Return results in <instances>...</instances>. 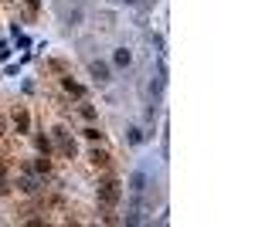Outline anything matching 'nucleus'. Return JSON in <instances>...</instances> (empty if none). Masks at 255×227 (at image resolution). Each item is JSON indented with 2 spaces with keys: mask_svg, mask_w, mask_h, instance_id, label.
I'll return each instance as SVG.
<instances>
[{
  "mask_svg": "<svg viewBox=\"0 0 255 227\" xmlns=\"http://www.w3.org/2000/svg\"><path fill=\"white\" fill-rule=\"evenodd\" d=\"M99 204H102V207H119V200H123V183H119V180H102V183H99Z\"/></svg>",
  "mask_w": 255,
  "mask_h": 227,
  "instance_id": "obj_1",
  "label": "nucleus"
},
{
  "mask_svg": "<svg viewBox=\"0 0 255 227\" xmlns=\"http://www.w3.org/2000/svg\"><path fill=\"white\" fill-rule=\"evenodd\" d=\"M89 75H92L96 85H109L113 81V65L102 61V58H89Z\"/></svg>",
  "mask_w": 255,
  "mask_h": 227,
  "instance_id": "obj_2",
  "label": "nucleus"
},
{
  "mask_svg": "<svg viewBox=\"0 0 255 227\" xmlns=\"http://www.w3.org/2000/svg\"><path fill=\"white\" fill-rule=\"evenodd\" d=\"M126 190L143 197V193L150 190V176H146V170H133V173H129V183H126Z\"/></svg>",
  "mask_w": 255,
  "mask_h": 227,
  "instance_id": "obj_3",
  "label": "nucleus"
},
{
  "mask_svg": "<svg viewBox=\"0 0 255 227\" xmlns=\"http://www.w3.org/2000/svg\"><path fill=\"white\" fill-rule=\"evenodd\" d=\"M10 122H14V129H17V136H27V133H31V112H27L24 105H17V109H14V115H10Z\"/></svg>",
  "mask_w": 255,
  "mask_h": 227,
  "instance_id": "obj_4",
  "label": "nucleus"
},
{
  "mask_svg": "<svg viewBox=\"0 0 255 227\" xmlns=\"http://www.w3.org/2000/svg\"><path fill=\"white\" fill-rule=\"evenodd\" d=\"M163 81H167V75H153V78H146V85H143V92H146V98H150V102H157L160 98V92H163Z\"/></svg>",
  "mask_w": 255,
  "mask_h": 227,
  "instance_id": "obj_5",
  "label": "nucleus"
},
{
  "mask_svg": "<svg viewBox=\"0 0 255 227\" xmlns=\"http://www.w3.org/2000/svg\"><path fill=\"white\" fill-rule=\"evenodd\" d=\"M133 65V51L129 48H116L113 51V68H129Z\"/></svg>",
  "mask_w": 255,
  "mask_h": 227,
  "instance_id": "obj_6",
  "label": "nucleus"
},
{
  "mask_svg": "<svg viewBox=\"0 0 255 227\" xmlns=\"http://www.w3.org/2000/svg\"><path fill=\"white\" fill-rule=\"evenodd\" d=\"M17 190H20V193H38V190H41V183L34 180V176H31V173H24V176L17 180Z\"/></svg>",
  "mask_w": 255,
  "mask_h": 227,
  "instance_id": "obj_7",
  "label": "nucleus"
},
{
  "mask_svg": "<svg viewBox=\"0 0 255 227\" xmlns=\"http://www.w3.org/2000/svg\"><path fill=\"white\" fill-rule=\"evenodd\" d=\"M109 159H113V156L106 150H89V163H92V166H109Z\"/></svg>",
  "mask_w": 255,
  "mask_h": 227,
  "instance_id": "obj_8",
  "label": "nucleus"
},
{
  "mask_svg": "<svg viewBox=\"0 0 255 227\" xmlns=\"http://www.w3.org/2000/svg\"><path fill=\"white\" fill-rule=\"evenodd\" d=\"M61 88H65L68 95H75V98H82V85H79V81H72V75L61 78Z\"/></svg>",
  "mask_w": 255,
  "mask_h": 227,
  "instance_id": "obj_9",
  "label": "nucleus"
},
{
  "mask_svg": "<svg viewBox=\"0 0 255 227\" xmlns=\"http://www.w3.org/2000/svg\"><path fill=\"white\" fill-rule=\"evenodd\" d=\"M126 143H129V146H139V143H143V129H139V126H129V129H126Z\"/></svg>",
  "mask_w": 255,
  "mask_h": 227,
  "instance_id": "obj_10",
  "label": "nucleus"
},
{
  "mask_svg": "<svg viewBox=\"0 0 255 227\" xmlns=\"http://www.w3.org/2000/svg\"><path fill=\"white\" fill-rule=\"evenodd\" d=\"M34 146H38L41 156H48V152H51V139H48V136H34Z\"/></svg>",
  "mask_w": 255,
  "mask_h": 227,
  "instance_id": "obj_11",
  "label": "nucleus"
},
{
  "mask_svg": "<svg viewBox=\"0 0 255 227\" xmlns=\"http://www.w3.org/2000/svg\"><path fill=\"white\" fill-rule=\"evenodd\" d=\"M65 24H68V27H79V24H82V10H79V7L65 14Z\"/></svg>",
  "mask_w": 255,
  "mask_h": 227,
  "instance_id": "obj_12",
  "label": "nucleus"
},
{
  "mask_svg": "<svg viewBox=\"0 0 255 227\" xmlns=\"http://www.w3.org/2000/svg\"><path fill=\"white\" fill-rule=\"evenodd\" d=\"M31 170H34V173H44V176H48V173H51V159H48V156H41V159L34 163V166H31Z\"/></svg>",
  "mask_w": 255,
  "mask_h": 227,
  "instance_id": "obj_13",
  "label": "nucleus"
},
{
  "mask_svg": "<svg viewBox=\"0 0 255 227\" xmlns=\"http://www.w3.org/2000/svg\"><path fill=\"white\" fill-rule=\"evenodd\" d=\"M82 136L96 143V139H102V129H99V126H85V129H82Z\"/></svg>",
  "mask_w": 255,
  "mask_h": 227,
  "instance_id": "obj_14",
  "label": "nucleus"
},
{
  "mask_svg": "<svg viewBox=\"0 0 255 227\" xmlns=\"http://www.w3.org/2000/svg\"><path fill=\"white\" fill-rule=\"evenodd\" d=\"M79 112H82V119H89V122H92V119H99V112L92 109V105H82Z\"/></svg>",
  "mask_w": 255,
  "mask_h": 227,
  "instance_id": "obj_15",
  "label": "nucleus"
},
{
  "mask_svg": "<svg viewBox=\"0 0 255 227\" xmlns=\"http://www.w3.org/2000/svg\"><path fill=\"white\" fill-rule=\"evenodd\" d=\"M24 7H27V17H34L38 7H41V0H24Z\"/></svg>",
  "mask_w": 255,
  "mask_h": 227,
  "instance_id": "obj_16",
  "label": "nucleus"
},
{
  "mask_svg": "<svg viewBox=\"0 0 255 227\" xmlns=\"http://www.w3.org/2000/svg\"><path fill=\"white\" fill-rule=\"evenodd\" d=\"M3 193H10V183H7V180L0 176V197H3Z\"/></svg>",
  "mask_w": 255,
  "mask_h": 227,
  "instance_id": "obj_17",
  "label": "nucleus"
},
{
  "mask_svg": "<svg viewBox=\"0 0 255 227\" xmlns=\"http://www.w3.org/2000/svg\"><path fill=\"white\" fill-rule=\"evenodd\" d=\"M119 3H126V7H139L143 0H119Z\"/></svg>",
  "mask_w": 255,
  "mask_h": 227,
  "instance_id": "obj_18",
  "label": "nucleus"
},
{
  "mask_svg": "<svg viewBox=\"0 0 255 227\" xmlns=\"http://www.w3.org/2000/svg\"><path fill=\"white\" fill-rule=\"evenodd\" d=\"M3 173H7V166H3V159H0V176H3Z\"/></svg>",
  "mask_w": 255,
  "mask_h": 227,
  "instance_id": "obj_19",
  "label": "nucleus"
},
{
  "mask_svg": "<svg viewBox=\"0 0 255 227\" xmlns=\"http://www.w3.org/2000/svg\"><path fill=\"white\" fill-rule=\"evenodd\" d=\"M0 136H3V119H0Z\"/></svg>",
  "mask_w": 255,
  "mask_h": 227,
  "instance_id": "obj_20",
  "label": "nucleus"
},
{
  "mask_svg": "<svg viewBox=\"0 0 255 227\" xmlns=\"http://www.w3.org/2000/svg\"><path fill=\"white\" fill-rule=\"evenodd\" d=\"M72 3H79V0H72Z\"/></svg>",
  "mask_w": 255,
  "mask_h": 227,
  "instance_id": "obj_21",
  "label": "nucleus"
}]
</instances>
